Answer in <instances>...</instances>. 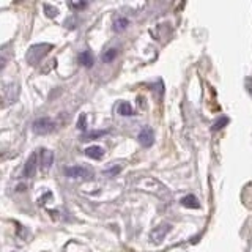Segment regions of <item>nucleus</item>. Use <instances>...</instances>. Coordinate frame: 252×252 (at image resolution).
<instances>
[{
  "mask_svg": "<svg viewBox=\"0 0 252 252\" xmlns=\"http://www.w3.org/2000/svg\"><path fill=\"white\" fill-rule=\"evenodd\" d=\"M139 186L144 189V191H148V192H153L159 197H169V192H167V188L162 186L159 181L155 180V178H144L139 181Z\"/></svg>",
  "mask_w": 252,
  "mask_h": 252,
  "instance_id": "1",
  "label": "nucleus"
},
{
  "mask_svg": "<svg viewBox=\"0 0 252 252\" xmlns=\"http://www.w3.org/2000/svg\"><path fill=\"white\" fill-rule=\"evenodd\" d=\"M52 49L51 44H38V46H32L30 51L27 54V60L30 63H36L41 60L44 55Z\"/></svg>",
  "mask_w": 252,
  "mask_h": 252,
  "instance_id": "2",
  "label": "nucleus"
},
{
  "mask_svg": "<svg viewBox=\"0 0 252 252\" xmlns=\"http://www.w3.org/2000/svg\"><path fill=\"white\" fill-rule=\"evenodd\" d=\"M55 129V123L51 120V118H38V120L33 122V131L38 134V136H46Z\"/></svg>",
  "mask_w": 252,
  "mask_h": 252,
  "instance_id": "3",
  "label": "nucleus"
},
{
  "mask_svg": "<svg viewBox=\"0 0 252 252\" xmlns=\"http://www.w3.org/2000/svg\"><path fill=\"white\" fill-rule=\"evenodd\" d=\"M66 177L69 178H89L92 173L90 170H87L85 167H81V165H73V167H66L65 169Z\"/></svg>",
  "mask_w": 252,
  "mask_h": 252,
  "instance_id": "4",
  "label": "nucleus"
},
{
  "mask_svg": "<svg viewBox=\"0 0 252 252\" xmlns=\"http://www.w3.org/2000/svg\"><path fill=\"white\" fill-rule=\"evenodd\" d=\"M36 164H38V156H36V153H33V155H32V156L29 158V159H27L26 165H24L22 175L26 177V178L33 177V175H35V172H36Z\"/></svg>",
  "mask_w": 252,
  "mask_h": 252,
  "instance_id": "5",
  "label": "nucleus"
},
{
  "mask_svg": "<svg viewBox=\"0 0 252 252\" xmlns=\"http://www.w3.org/2000/svg\"><path fill=\"white\" fill-rule=\"evenodd\" d=\"M139 144L142 147H152L153 145V131L148 128V126H144L139 132Z\"/></svg>",
  "mask_w": 252,
  "mask_h": 252,
  "instance_id": "6",
  "label": "nucleus"
},
{
  "mask_svg": "<svg viewBox=\"0 0 252 252\" xmlns=\"http://www.w3.org/2000/svg\"><path fill=\"white\" fill-rule=\"evenodd\" d=\"M170 230V225H159V227H156L155 230L150 233V238H152L153 241H156V243H159L165 235H167V232Z\"/></svg>",
  "mask_w": 252,
  "mask_h": 252,
  "instance_id": "7",
  "label": "nucleus"
},
{
  "mask_svg": "<svg viewBox=\"0 0 252 252\" xmlns=\"http://www.w3.org/2000/svg\"><path fill=\"white\" fill-rule=\"evenodd\" d=\"M85 155L92 158V159H101L102 156H104V150L98 145H93V147H89L85 150Z\"/></svg>",
  "mask_w": 252,
  "mask_h": 252,
  "instance_id": "8",
  "label": "nucleus"
},
{
  "mask_svg": "<svg viewBox=\"0 0 252 252\" xmlns=\"http://www.w3.org/2000/svg\"><path fill=\"white\" fill-rule=\"evenodd\" d=\"M39 158H41V165L44 169L51 167L52 165V161H54V153L49 152V150H41V153H39Z\"/></svg>",
  "mask_w": 252,
  "mask_h": 252,
  "instance_id": "9",
  "label": "nucleus"
},
{
  "mask_svg": "<svg viewBox=\"0 0 252 252\" xmlns=\"http://www.w3.org/2000/svg\"><path fill=\"white\" fill-rule=\"evenodd\" d=\"M79 62H81L84 66H89L90 68L93 65V54L90 51L81 52V54H79Z\"/></svg>",
  "mask_w": 252,
  "mask_h": 252,
  "instance_id": "10",
  "label": "nucleus"
},
{
  "mask_svg": "<svg viewBox=\"0 0 252 252\" xmlns=\"http://www.w3.org/2000/svg\"><path fill=\"white\" fill-rule=\"evenodd\" d=\"M181 203H183L185 207H188V208H199L200 207L199 200H197L194 195H186V197H183V199H181Z\"/></svg>",
  "mask_w": 252,
  "mask_h": 252,
  "instance_id": "11",
  "label": "nucleus"
},
{
  "mask_svg": "<svg viewBox=\"0 0 252 252\" xmlns=\"http://www.w3.org/2000/svg\"><path fill=\"white\" fill-rule=\"evenodd\" d=\"M128 24H129V21L126 18H118L114 22V30L115 32H122V30H125L126 27H128Z\"/></svg>",
  "mask_w": 252,
  "mask_h": 252,
  "instance_id": "12",
  "label": "nucleus"
},
{
  "mask_svg": "<svg viewBox=\"0 0 252 252\" xmlns=\"http://www.w3.org/2000/svg\"><path fill=\"white\" fill-rule=\"evenodd\" d=\"M118 112L122 115H132V107L129 102H122L120 107H118Z\"/></svg>",
  "mask_w": 252,
  "mask_h": 252,
  "instance_id": "13",
  "label": "nucleus"
},
{
  "mask_svg": "<svg viewBox=\"0 0 252 252\" xmlns=\"http://www.w3.org/2000/svg\"><path fill=\"white\" fill-rule=\"evenodd\" d=\"M115 57H117V49H107L104 55H102V60L109 63V62H114Z\"/></svg>",
  "mask_w": 252,
  "mask_h": 252,
  "instance_id": "14",
  "label": "nucleus"
},
{
  "mask_svg": "<svg viewBox=\"0 0 252 252\" xmlns=\"http://www.w3.org/2000/svg\"><path fill=\"white\" fill-rule=\"evenodd\" d=\"M228 123V120H227V118L225 117H220L219 118V120L215 123V125H213V129H215V131H218V129H220V128H224V126Z\"/></svg>",
  "mask_w": 252,
  "mask_h": 252,
  "instance_id": "15",
  "label": "nucleus"
},
{
  "mask_svg": "<svg viewBox=\"0 0 252 252\" xmlns=\"http://www.w3.org/2000/svg\"><path fill=\"white\" fill-rule=\"evenodd\" d=\"M44 10H46V14L47 16H51V18H55V16H57V8H55V6H51V5H44Z\"/></svg>",
  "mask_w": 252,
  "mask_h": 252,
  "instance_id": "16",
  "label": "nucleus"
},
{
  "mask_svg": "<svg viewBox=\"0 0 252 252\" xmlns=\"http://www.w3.org/2000/svg\"><path fill=\"white\" fill-rule=\"evenodd\" d=\"M69 5H71V8H74V10H81V8H85L87 6L85 2H71Z\"/></svg>",
  "mask_w": 252,
  "mask_h": 252,
  "instance_id": "17",
  "label": "nucleus"
},
{
  "mask_svg": "<svg viewBox=\"0 0 252 252\" xmlns=\"http://www.w3.org/2000/svg\"><path fill=\"white\" fill-rule=\"evenodd\" d=\"M106 131H101V132H90L87 134V136H84V139H92V137H99V136H104Z\"/></svg>",
  "mask_w": 252,
  "mask_h": 252,
  "instance_id": "18",
  "label": "nucleus"
},
{
  "mask_svg": "<svg viewBox=\"0 0 252 252\" xmlns=\"http://www.w3.org/2000/svg\"><path fill=\"white\" fill-rule=\"evenodd\" d=\"M84 120H85V117L82 115V117H81V122H79V128H81V129L85 128V126H84Z\"/></svg>",
  "mask_w": 252,
  "mask_h": 252,
  "instance_id": "19",
  "label": "nucleus"
},
{
  "mask_svg": "<svg viewBox=\"0 0 252 252\" xmlns=\"http://www.w3.org/2000/svg\"><path fill=\"white\" fill-rule=\"evenodd\" d=\"M120 169H112V170H109V173H117Z\"/></svg>",
  "mask_w": 252,
  "mask_h": 252,
  "instance_id": "20",
  "label": "nucleus"
}]
</instances>
